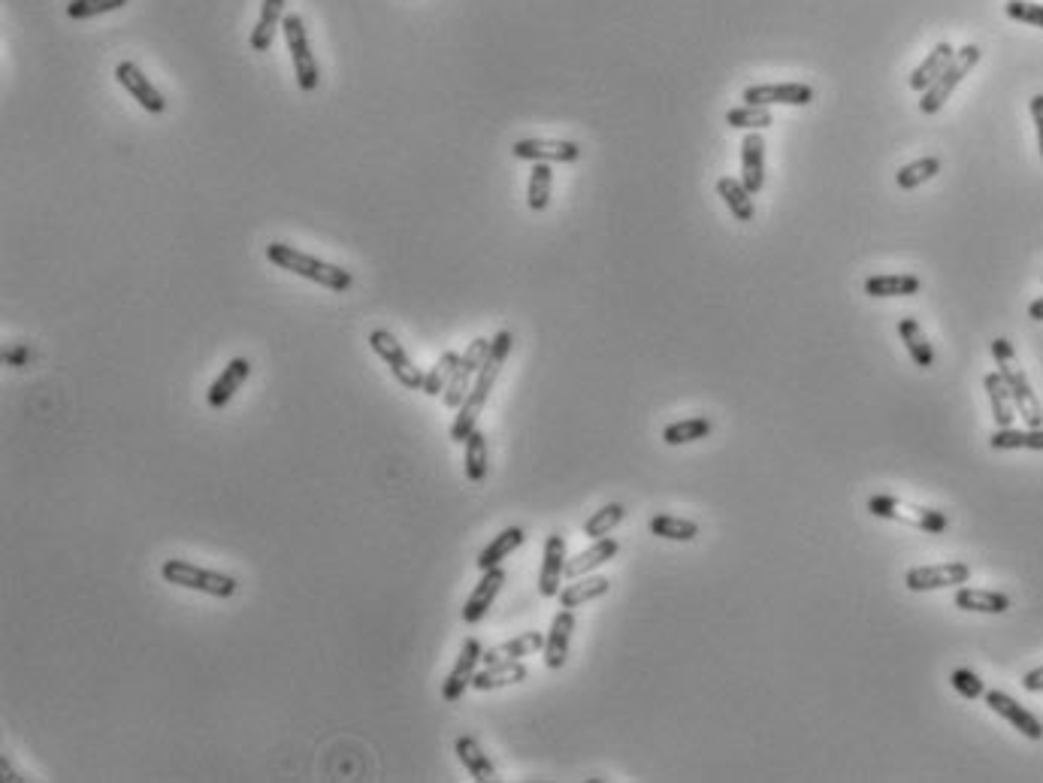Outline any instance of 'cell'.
I'll return each instance as SVG.
<instances>
[{
  "mask_svg": "<svg viewBox=\"0 0 1043 783\" xmlns=\"http://www.w3.org/2000/svg\"><path fill=\"white\" fill-rule=\"evenodd\" d=\"M511 348H514V333H511V330H499V333L490 339V351H487V357H484V363H481V369H478V378H475V384H472V390H469V397L463 400V406L457 409V418H454V424H451V439H454V442L463 445V442L469 439V433L478 430V418H481V412H484V406H487V400H490V394H493L496 378H499V372H502V366H505Z\"/></svg>",
  "mask_w": 1043,
  "mask_h": 783,
  "instance_id": "cell-1",
  "label": "cell"
},
{
  "mask_svg": "<svg viewBox=\"0 0 1043 783\" xmlns=\"http://www.w3.org/2000/svg\"><path fill=\"white\" fill-rule=\"evenodd\" d=\"M267 260H270V264H276L279 270H288V273H294L300 279H309V282H315V285H321L327 291H336V294H345L354 285V276L348 270H342L336 264H327V260L315 257V254H306V251H300V248H294L288 242H270L267 245Z\"/></svg>",
  "mask_w": 1043,
  "mask_h": 783,
  "instance_id": "cell-2",
  "label": "cell"
},
{
  "mask_svg": "<svg viewBox=\"0 0 1043 783\" xmlns=\"http://www.w3.org/2000/svg\"><path fill=\"white\" fill-rule=\"evenodd\" d=\"M992 357H995L998 375L1004 378V384H1007V390H1010V397H1013L1016 415H1019V418L1025 421V427H1031V430L1043 427V406H1040V400L1034 397L1031 381H1028V375L1022 372V366H1019L1010 339H1004V336L992 339Z\"/></svg>",
  "mask_w": 1043,
  "mask_h": 783,
  "instance_id": "cell-3",
  "label": "cell"
},
{
  "mask_svg": "<svg viewBox=\"0 0 1043 783\" xmlns=\"http://www.w3.org/2000/svg\"><path fill=\"white\" fill-rule=\"evenodd\" d=\"M868 511H871L874 517L895 520V524L923 530V533H929V536H941V533H947V527H950V517H947L944 511H935V508H926V505H914V502H904V499L886 496V493L871 496V499H868Z\"/></svg>",
  "mask_w": 1043,
  "mask_h": 783,
  "instance_id": "cell-4",
  "label": "cell"
},
{
  "mask_svg": "<svg viewBox=\"0 0 1043 783\" xmlns=\"http://www.w3.org/2000/svg\"><path fill=\"white\" fill-rule=\"evenodd\" d=\"M161 578L167 584H173V587L197 590V593H206V596H215V599H230L239 590V581L233 575H224V572H215V569H203V566H194L188 560H164Z\"/></svg>",
  "mask_w": 1043,
  "mask_h": 783,
  "instance_id": "cell-5",
  "label": "cell"
},
{
  "mask_svg": "<svg viewBox=\"0 0 1043 783\" xmlns=\"http://www.w3.org/2000/svg\"><path fill=\"white\" fill-rule=\"evenodd\" d=\"M980 58H983V52H980V46H974V43H968V46H962V49H956V55H953V61L947 64V70L923 91V97H920V109L926 112V115H935V112H941L944 109V103L953 97V91L962 85V79L980 64Z\"/></svg>",
  "mask_w": 1043,
  "mask_h": 783,
  "instance_id": "cell-6",
  "label": "cell"
},
{
  "mask_svg": "<svg viewBox=\"0 0 1043 783\" xmlns=\"http://www.w3.org/2000/svg\"><path fill=\"white\" fill-rule=\"evenodd\" d=\"M369 348L390 366V372H394V378L409 387V390H424V378L427 372L421 366H415V360L409 357V351L400 345V339L390 333V330H372L369 333Z\"/></svg>",
  "mask_w": 1043,
  "mask_h": 783,
  "instance_id": "cell-7",
  "label": "cell"
},
{
  "mask_svg": "<svg viewBox=\"0 0 1043 783\" xmlns=\"http://www.w3.org/2000/svg\"><path fill=\"white\" fill-rule=\"evenodd\" d=\"M282 31H285V40H288V52H291V61H294V76H297V85L312 94L321 82V73H318V61L312 55V46H309V34H306V25L297 13L285 16L282 22Z\"/></svg>",
  "mask_w": 1043,
  "mask_h": 783,
  "instance_id": "cell-8",
  "label": "cell"
},
{
  "mask_svg": "<svg viewBox=\"0 0 1043 783\" xmlns=\"http://www.w3.org/2000/svg\"><path fill=\"white\" fill-rule=\"evenodd\" d=\"M487 351H490V339L478 336V339H472L469 348L460 354V363H457V369H454V375H451V381H448V387H445V394H442L445 409L457 412V409L463 406V400L469 397V390H472V384H475V378H478V369H481Z\"/></svg>",
  "mask_w": 1043,
  "mask_h": 783,
  "instance_id": "cell-9",
  "label": "cell"
},
{
  "mask_svg": "<svg viewBox=\"0 0 1043 783\" xmlns=\"http://www.w3.org/2000/svg\"><path fill=\"white\" fill-rule=\"evenodd\" d=\"M971 581V566L962 560L950 563H935V566H917L904 575V587L914 593H929V590H947V587H962Z\"/></svg>",
  "mask_w": 1043,
  "mask_h": 783,
  "instance_id": "cell-10",
  "label": "cell"
},
{
  "mask_svg": "<svg viewBox=\"0 0 1043 783\" xmlns=\"http://www.w3.org/2000/svg\"><path fill=\"white\" fill-rule=\"evenodd\" d=\"M581 146L572 140H517L511 146V155L517 161H533V164H575L581 161Z\"/></svg>",
  "mask_w": 1043,
  "mask_h": 783,
  "instance_id": "cell-11",
  "label": "cell"
},
{
  "mask_svg": "<svg viewBox=\"0 0 1043 783\" xmlns=\"http://www.w3.org/2000/svg\"><path fill=\"white\" fill-rule=\"evenodd\" d=\"M481 657H484V647H481V641H478V638H466V641H463V647H460V654H457L454 669H451V672H448V678L442 681V699H445L448 705L460 702V699H463V693L472 687V678H475V672H478Z\"/></svg>",
  "mask_w": 1043,
  "mask_h": 783,
  "instance_id": "cell-12",
  "label": "cell"
},
{
  "mask_svg": "<svg viewBox=\"0 0 1043 783\" xmlns=\"http://www.w3.org/2000/svg\"><path fill=\"white\" fill-rule=\"evenodd\" d=\"M741 100L747 106H808L814 100V88L805 82H768V85H750L744 88Z\"/></svg>",
  "mask_w": 1043,
  "mask_h": 783,
  "instance_id": "cell-13",
  "label": "cell"
},
{
  "mask_svg": "<svg viewBox=\"0 0 1043 783\" xmlns=\"http://www.w3.org/2000/svg\"><path fill=\"white\" fill-rule=\"evenodd\" d=\"M115 82L130 94V97H134L146 112H152V115H161L164 109H167V100H164V94L149 82V76L134 64V61H121L118 67H115Z\"/></svg>",
  "mask_w": 1043,
  "mask_h": 783,
  "instance_id": "cell-14",
  "label": "cell"
},
{
  "mask_svg": "<svg viewBox=\"0 0 1043 783\" xmlns=\"http://www.w3.org/2000/svg\"><path fill=\"white\" fill-rule=\"evenodd\" d=\"M983 699H986V705L998 714V717H1004L1016 732H1022L1025 738H1031V741H1040L1043 738V723L1025 708V705H1019L1013 696H1007V693H1001V690H986L983 693Z\"/></svg>",
  "mask_w": 1043,
  "mask_h": 783,
  "instance_id": "cell-15",
  "label": "cell"
},
{
  "mask_svg": "<svg viewBox=\"0 0 1043 783\" xmlns=\"http://www.w3.org/2000/svg\"><path fill=\"white\" fill-rule=\"evenodd\" d=\"M566 539L560 533H551L545 539V554H542V572H539V593L542 599H557L560 584L566 578Z\"/></svg>",
  "mask_w": 1043,
  "mask_h": 783,
  "instance_id": "cell-16",
  "label": "cell"
},
{
  "mask_svg": "<svg viewBox=\"0 0 1043 783\" xmlns=\"http://www.w3.org/2000/svg\"><path fill=\"white\" fill-rule=\"evenodd\" d=\"M572 632H575V614H572V608L557 611L554 620H551V629H548V635H545V647H542L545 666H548L551 672H560V669L566 666V660H569V644H572Z\"/></svg>",
  "mask_w": 1043,
  "mask_h": 783,
  "instance_id": "cell-17",
  "label": "cell"
},
{
  "mask_svg": "<svg viewBox=\"0 0 1043 783\" xmlns=\"http://www.w3.org/2000/svg\"><path fill=\"white\" fill-rule=\"evenodd\" d=\"M248 375H251V360H248V357H233V360L221 369V375L209 384V390H206V406L215 409V412H221V409L236 397V390L248 381Z\"/></svg>",
  "mask_w": 1043,
  "mask_h": 783,
  "instance_id": "cell-18",
  "label": "cell"
},
{
  "mask_svg": "<svg viewBox=\"0 0 1043 783\" xmlns=\"http://www.w3.org/2000/svg\"><path fill=\"white\" fill-rule=\"evenodd\" d=\"M502 584H505V569H502V566L487 569V572L481 575V581L475 584V590L469 593L466 605H463V623H469V626L481 623V620L487 617V611L493 608V602H496Z\"/></svg>",
  "mask_w": 1043,
  "mask_h": 783,
  "instance_id": "cell-19",
  "label": "cell"
},
{
  "mask_svg": "<svg viewBox=\"0 0 1043 783\" xmlns=\"http://www.w3.org/2000/svg\"><path fill=\"white\" fill-rule=\"evenodd\" d=\"M741 182L750 194H759L765 185V140L759 130H750L741 143Z\"/></svg>",
  "mask_w": 1043,
  "mask_h": 783,
  "instance_id": "cell-20",
  "label": "cell"
},
{
  "mask_svg": "<svg viewBox=\"0 0 1043 783\" xmlns=\"http://www.w3.org/2000/svg\"><path fill=\"white\" fill-rule=\"evenodd\" d=\"M545 647V635L542 632H520L517 638H508L496 647H487L481 663L490 666V663H511V660H524V657H533L539 654V650Z\"/></svg>",
  "mask_w": 1043,
  "mask_h": 783,
  "instance_id": "cell-21",
  "label": "cell"
},
{
  "mask_svg": "<svg viewBox=\"0 0 1043 783\" xmlns=\"http://www.w3.org/2000/svg\"><path fill=\"white\" fill-rule=\"evenodd\" d=\"M530 678V669L524 666V660H511V663H490L481 672H475L472 678V690L478 693H490V690H502L511 684H520Z\"/></svg>",
  "mask_w": 1043,
  "mask_h": 783,
  "instance_id": "cell-22",
  "label": "cell"
},
{
  "mask_svg": "<svg viewBox=\"0 0 1043 783\" xmlns=\"http://www.w3.org/2000/svg\"><path fill=\"white\" fill-rule=\"evenodd\" d=\"M454 753H457V759L463 762V768L469 771L472 780H478V783H496V780H499V774H496L490 756L484 753V747H481L472 735H460V738L454 741Z\"/></svg>",
  "mask_w": 1043,
  "mask_h": 783,
  "instance_id": "cell-23",
  "label": "cell"
},
{
  "mask_svg": "<svg viewBox=\"0 0 1043 783\" xmlns=\"http://www.w3.org/2000/svg\"><path fill=\"white\" fill-rule=\"evenodd\" d=\"M617 551H620L617 539H611V536L596 539L587 551H581V554H575L572 560H566V581H575V578H581V575H590L593 569H599V566H605L608 560H614Z\"/></svg>",
  "mask_w": 1043,
  "mask_h": 783,
  "instance_id": "cell-24",
  "label": "cell"
},
{
  "mask_svg": "<svg viewBox=\"0 0 1043 783\" xmlns=\"http://www.w3.org/2000/svg\"><path fill=\"white\" fill-rule=\"evenodd\" d=\"M285 4L288 0H264V4H260V16H257V25L251 28V40H248L254 52H270L273 37L285 22Z\"/></svg>",
  "mask_w": 1043,
  "mask_h": 783,
  "instance_id": "cell-25",
  "label": "cell"
},
{
  "mask_svg": "<svg viewBox=\"0 0 1043 783\" xmlns=\"http://www.w3.org/2000/svg\"><path fill=\"white\" fill-rule=\"evenodd\" d=\"M956 608L974 611V614H1004L1010 611V596L1001 590H980V587H959L956 590Z\"/></svg>",
  "mask_w": 1043,
  "mask_h": 783,
  "instance_id": "cell-26",
  "label": "cell"
},
{
  "mask_svg": "<svg viewBox=\"0 0 1043 783\" xmlns=\"http://www.w3.org/2000/svg\"><path fill=\"white\" fill-rule=\"evenodd\" d=\"M923 291V282L910 273H883V276H868L865 279V294L868 297H914Z\"/></svg>",
  "mask_w": 1043,
  "mask_h": 783,
  "instance_id": "cell-27",
  "label": "cell"
},
{
  "mask_svg": "<svg viewBox=\"0 0 1043 783\" xmlns=\"http://www.w3.org/2000/svg\"><path fill=\"white\" fill-rule=\"evenodd\" d=\"M608 590H611V581L605 575H581L572 584H566L557 599H560L563 608H581V605H587L593 599L608 596Z\"/></svg>",
  "mask_w": 1043,
  "mask_h": 783,
  "instance_id": "cell-28",
  "label": "cell"
},
{
  "mask_svg": "<svg viewBox=\"0 0 1043 783\" xmlns=\"http://www.w3.org/2000/svg\"><path fill=\"white\" fill-rule=\"evenodd\" d=\"M898 336H901V342H904L910 360H914L920 369L935 366V348H932V342L926 339V333H923V327H920L917 318H901V321H898Z\"/></svg>",
  "mask_w": 1043,
  "mask_h": 783,
  "instance_id": "cell-29",
  "label": "cell"
},
{
  "mask_svg": "<svg viewBox=\"0 0 1043 783\" xmlns=\"http://www.w3.org/2000/svg\"><path fill=\"white\" fill-rule=\"evenodd\" d=\"M524 530H520V527H505L499 536H493V542L478 554V560H475V566L481 569V572H487V569H493V566H502V560H508L520 545H524Z\"/></svg>",
  "mask_w": 1043,
  "mask_h": 783,
  "instance_id": "cell-30",
  "label": "cell"
},
{
  "mask_svg": "<svg viewBox=\"0 0 1043 783\" xmlns=\"http://www.w3.org/2000/svg\"><path fill=\"white\" fill-rule=\"evenodd\" d=\"M953 55H956V49L950 46V43H938L929 55H926V61L914 70V73H910V79H907V85L910 88H914V91H926L944 70H947V64L953 61Z\"/></svg>",
  "mask_w": 1043,
  "mask_h": 783,
  "instance_id": "cell-31",
  "label": "cell"
},
{
  "mask_svg": "<svg viewBox=\"0 0 1043 783\" xmlns=\"http://www.w3.org/2000/svg\"><path fill=\"white\" fill-rule=\"evenodd\" d=\"M983 387H986V397H989V406H992V418L998 427H1013V421L1019 418L1016 415V406H1013V397L1010 390L1004 384V378L998 372H989L983 378Z\"/></svg>",
  "mask_w": 1043,
  "mask_h": 783,
  "instance_id": "cell-32",
  "label": "cell"
},
{
  "mask_svg": "<svg viewBox=\"0 0 1043 783\" xmlns=\"http://www.w3.org/2000/svg\"><path fill=\"white\" fill-rule=\"evenodd\" d=\"M717 194L723 197V203L729 206V212L735 215V221H753V215H756L753 194L744 188L741 179H735V176L717 179Z\"/></svg>",
  "mask_w": 1043,
  "mask_h": 783,
  "instance_id": "cell-33",
  "label": "cell"
},
{
  "mask_svg": "<svg viewBox=\"0 0 1043 783\" xmlns=\"http://www.w3.org/2000/svg\"><path fill=\"white\" fill-rule=\"evenodd\" d=\"M989 445L995 451H1043V427L1037 430H1013V427H998L989 436Z\"/></svg>",
  "mask_w": 1043,
  "mask_h": 783,
  "instance_id": "cell-34",
  "label": "cell"
},
{
  "mask_svg": "<svg viewBox=\"0 0 1043 783\" xmlns=\"http://www.w3.org/2000/svg\"><path fill=\"white\" fill-rule=\"evenodd\" d=\"M650 533L669 542H693L699 536V524L678 514H654L650 517Z\"/></svg>",
  "mask_w": 1043,
  "mask_h": 783,
  "instance_id": "cell-35",
  "label": "cell"
},
{
  "mask_svg": "<svg viewBox=\"0 0 1043 783\" xmlns=\"http://www.w3.org/2000/svg\"><path fill=\"white\" fill-rule=\"evenodd\" d=\"M626 517V508L620 505V502H608V505H602L599 511H593L587 520H584V536L587 539H605V536H611L614 533V527L620 524V520Z\"/></svg>",
  "mask_w": 1043,
  "mask_h": 783,
  "instance_id": "cell-36",
  "label": "cell"
},
{
  "mask_svg": "<svg viewBox=\"0 0 1043 783\" xmlns=\"http://www.w3.org/2000/svg\"><path fill=\"white\" fill-rule=\"evenodd\" d=\"M711 433V418L705 415H696V418H684V421H675L663 430V442L666 445H690V442H699Z\"/></svg>",
  "mask_w": 1043,
  "mask_h": 783,
  "instance_id": "cell-37",
  "label": "cell"
},
{
  "mask_svg": "<svg viewBox=\"0 0 1043 783\" xmlns=\"http://www.w3.org/2000/svg\"><path fill=\"white\" fill-rule=\"evenodd\" d=\"M463 445H466V457H463L466 478L472 484H481L487 478V436L481 430H472Z\"/></svg>",
  "mask_w": 1043,
  "mask_h": 783,
  "instance_id": "cell-38",
  "label": "cell"
},
{
  "mask_svg": "<svg viewBox=\"0 0 1043 783\" xmlns=\"http://www.w3.org/2000/svg\"><path fill=\"white\" fill-rule=\"evenodd\" d=\"M551 191H554V170L551 164H533L530 173V185H527V203L533 212H545L551 203Z\"/></svg>",
  "mask_w": 1043,
  "mask_h": 783,
  "instance_id": "cell-39",
  "label": "cell"
},
{
  "mask_svg": "<svg viewBox=\"0 0 1043 783\" xmlns=\"http://www.w3.org/2000/svg\"><path fill=\"white\" fill-rule=\"evenodd\" d=\"M941 173V161L938 158H920L914 164H904L898 173H895V185L901 191H914L920 185H926L929 179H935Z\"/></svg>",
  "mask_w": 1043,
  "mask_h": 783,
  "instance_id": "cell-40",
  "label": "cell"
},
{
  "mask_svg": "<svg viewBox=\"0 0 1043 783\" xmlns=\"http://www.w3.org/2000/svg\"><path fill=\"white\" fill-rule=\"evenodd\" d=\"M457 363H460V354H457V351H445V354L433 363V369H430L427 378H424V394H427V397L436 400V397L445 394V387H448V381H451Z\"/></svg>",
  "mask_w": 1043,
  "mask_h": 783,
  "instance_id": "cell-41",
  "label": "cell"
},
{
  "mask_svg": "<svg viewBox=\"0 0 1043 783\" xmlns=\"http://www.w3.org/2000/svg\"><path fill=\"white\" fill-rule=\"evenodd\" d=\"M726 124L735 127V130H765L774 124V115L768 106H738V109H729L726 112Z\"/></svg>",
  "mask_w": 1043,
  "mask_h": 783,
  "instance_id": "cell-42",
  "label": "cell"
},
{
  "mask_svg": "<svg viewBox=\"0 0 1043 783\" xmlns=\"http://www.w3.org/2000/svg\"><path fill=\"white\" fill-rule=\"evenodd\" d=\"M127 4V0H70L67 4V16L82 22V19H94L103 13H115Z\"/></svg>",
  "mask_w": 1043,
  "mask_h": 783,
  "instance_id": "cell-43",
  "label": "cell"
},
{
  "mask_svg": "<svg viewBox=\"0 0 1043 783\" xmlns=\"http://www.w3.org/2000/svg\"><path fill=\"white\" fill-rule=\"evenodd\" d=\"M1007 19L1022 22V25H1034L1043 31V4H1031V0H1007L1004 4Z\"/></svg>",
  "mask_w": 1043,
  "mask_h": 783,
  "instance_id": "cell-44",
  "label": "cell"
},
{
  "mask_svg": "<svg viewBox=\"0 0 1043 783\" xmlns=\"http://www.w3.org/2000/svg\"><path fill=\"white\" fill-rule=\"evenodd\" d=\"M950 684H953V690H956L962 699H968V702H974V699H980V696L986 693L983 681H980L977 672H971V669H956V672L950 675Z\"/></svg>",
  "mask_w": 1043,
  "mask_h": 783,
  "instance_id": "cell-45",
  "label": "cell"
},
{
  "mask_svg": "<svg viewBox=\"0 0 1043 783\" xmlns=\"http://www.w3.org/2000/svg\"><path fill=\"white\" fill-rule=\"evenodd\" d=\"M34 360V351L25 345V342H13L4 348V363L7 366H28Z\"/></svg>",
  "mask_w": 1043,
  "mask_h": 783,
  "instance_id": "cell-46",
  "label": "cell"
},
{
  "mask_svg": "<svg viewBox=\"0 0 1043 783\" xmlns=\"http://www.w3.org/2000/svg\"><path fill=\"white\" fill-rule=\"evenodd\" d=\"M1031 118L1037 127V146H1040V158H1043V94L1031 97Z\"/></svg>",
  "mask_w": 1043,
  "mask_h": 783,
  "instance_id": "cell-47",
  "label": "cell"
},
{
  "mask_svg": "<svg viewBox=\"0 0 1043 783\" xmlns=\"http://www.w3.org/2000/svg\"><path fill=\"white\" fill-rule=\"evenodd\" d=\"M1022 687H1025L1028 693H1043V666L1025 672V675H1022Z\"/></svg>",
  "mask_w": 1043,
  "mask_h": 783,
  "instance_id": "cell-48",
  "label": "cell"
},
{
  "mask_svg": "<svg viewBox=\"0 0 1043 783\" xmlns=\"http://www.w3.org/2000/svg\"><path fill=\"white\" fill-rule=\"evenodd\" d=\"M1028 318H1031V321H1043V297L1034 300V303L1028 306Z\"/></svg>",
  "mask_w": 1043,
  "mask_h": 783,
  "instance_id": "cell-49",
  "label": "cell"
},
{
  "mask_svg": "<svg viewBox=\"0 0 1043 783\" xmlns=\"http://www.w3.org/2000/svg\"><path fill=\"white\" fill-rule=\"evenodd\" d=\"M0 774H4V780H25V777H19V774L13 771L10 759H4V762H0Z\"/></svg>",
  "mask_w": 1043,
  "mask_h": 783,
  "instance_id": "cell-50",
  "label": "cell"
}]
</instances>
